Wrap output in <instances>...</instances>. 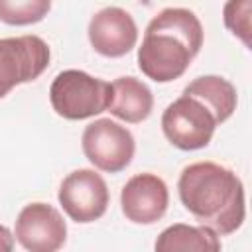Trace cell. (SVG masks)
I'll return each mask as SVG.
<instances>
[{
    "instance_id": "1",
    "label": "cell",
    "mask_w": 252,
    "mask_h": 252,
    "mask_svg": "<svg viewBox=\"0 0 252 252\" xmlns=\"http://www.w3.org/2000/svg\"><path fill=\"white\" fill-rule=\"evenodd\" d=\"M183 207L219 236L238 230L246 217L244 185L240 177L215 161H195L187 165L177 181Z\"/></svg>"
},
{
    "instance_id": "2",
    "label": "cell",
    "mask_w": 252,
    "mask_h": 252,
    "mask_svg": "<svg viewBox=\"0 0 252 252\" xmlns=\"http://www.w3.org/2000/svg\"><path fill=\"white\" fill-rule=\"evenodd\" d=\"M203 47V26L187 8H165L152 18L138 47L140 71L156 83L179 79Z\"/></svg>"
},
{
    "instance_id": "3",
    "label": "cell",
    "mask_w": 252,
    "mask_h": 252,
    "mask_svg": "<svg viewBox=\"0 0 252 252\" xmlns=\"http://www.w3.org/2000/svg\"><path fill=\"white\" fill-rule=\"evenodd\" d=\"M110 94V83L79 69L61 71L49 87L53 110L67 120H85L108 110Z\"/></svg>"
},
{
    "instance_id": "4",
    "label": "cell",
    "mask_w": 252,
    "mask_h": 252,
    "mask_svg": "<svg viewBox=\"0 0 252 252\" xmlns=\"http://www.w3.org/2000/svg\"><path fill=\"white\" fill-rule=\"evenodd\" d=\"M217 120L211 110L193 96L181 94L161 114V130L165 138L183 152H193L209 146Z\"/></svg>"
},
{
    "instance_id": "5",
    "label": "cell",
    "mask_w": 252,
    "mask_h": 252,
    "mask_svg": "<svg viewBox=\"0 0 252 252\" xmlns=\"http://www.w3.org/2000/svg\"><path fill=\"white\" fill-rule=\"evenodd\" d=\"M49 45L39 35L0 39V98L14 87L35 81L49 65Z\"/></svg>"
},
{
    "instance_id": "6",
    "label": "cell",
    "mask_w": 252,
    "mask_h": 252,
    "mask_svg": "<svg viewBox=\"0 0 252 252\" xmlns=\"http://www.w3.org/2000/svg\"><path fill=\"white\" fill-rule=\"evenodd\" d=\"M81 144L87 159L96 169L106 173H118L126 169L136 152L132 132L110 118H98L91 122L83 132Z\"/></svg>"
},
{
    "instance_id": "7",
    "label": "cell",
    "mask_w": 252,
    "mask_h": 252,
    "mask_svg": "<svg viewBox=\"0 0 252 252\" xmlns=\"http://www.w3.org/2000/svg\"><path fill=\"white\" fill-rule=\"evenodd\" d=\"M57 199L71 220L85 224L98 220L106 213L110 193L100 173L83 167L63 179Z\"/></svg>"
},
{
    "instance_id": "8",
    "label": "cell",
    "mask_w": 252,
    "mask_h": 252,
    "mask_svg": "<svg viewBox=\"0 0 252 252\" xmlns=\"http://www.w3.org/2000/svg\"><path fill=\"white\" fill-rule=\"evenodd\" d=\"M16 240L28 252H57L67 240V224L55 207L30 203L16 219Z\"/></svg>"
},
{
    "instance_id": "9",
    "label": "cell",
    "mask_w": 252,
    "mask_h": 252,
    "mask_svg": "<svg viewBox=\"0 0 252 252\" xmlns=\"http://www.w3.org/2000/svg\"><path fill=\"white\" fill-rule=\"evenodd\" d=\"M122 213L136 224L158 222L169 205V191L156 173H138L126 181L120 193Z\"/></svg>"
},
{
    "instance_id": "10",
    "label": "cell",
    "mask_w": 252,
    "mask_h": 252,
    "mask_svg": "<svg viewBox=\"0 0 252 252\" xmlns=\"http://www.w3.org/2000/svg\"><path fill=\"white\" fill-rule=\"evenodd\" d=\"M89 41L104 57H122L136 47L138 28L130 12L118 6L98 10L89 22Z\"/></svg>"
},
{
    "instance_id": "11",
    "label": "cell",
    "mask_w": 252,
    "mask_h": 252,
    "mask_svg": "<svg viewBox=\"0 0 252 252\" xmlns=\"http://www.w3.org/2000/svg\"><path fill=\"white\" fill-rule=\"evenodd\" d=\"M112 94L108 110L112 116L128 122L138 124L146 120L154 108V94L146 83L136 77H118L110 83Z\"/></svg>"
},
{
    "instance_id": "12",
    "label": "cell",
    "mask_w": 252,
    "mask_h": 252,
    "mask_svg": "<svg viewBox=\"0 0 252 252\" xmlns=\"http://www.w3.org/2000/svg\"><path fill=\"white\" fill-rule=\"evenodd\" d=\"M183 94L193 96L201 104H205L215 116L217 124L226 122L234 114L236 104H238V94H236L234 85L219 75L197 77L183 89Z\"/></svg>"
},
{
    "instance_id": "13",
    "label": "cell",
    "mask_w": 252,
    "mask_h": 252,
    "mask_svg": "<svg viewBox=\"0 0 252 252\" xmlns=\"http://www.w3.org/2000/svg\"><path fill=\"white\" fill-rule=\"evenodd\" d=\"M154 252H220V238L207 226L175 222L159 232Z\"/></svg>"
},
{
    "instance_id": "14",
    "label": "cell",
    "mask_w": 252,
    "mask_h": 252,
    "mask_svg": "<svg viewBox=\"0 0 252 252\" xmlns=\"http://www.w3.org/2000/svg\"><path fill=\"white\" fill-rule=\"evenodd\" d=\"M49 10V0H0V22L10 26H30L41 22Z\"/></svg>"
},
{
    "instance_id": "15",
    "label": "cell",
    "mask_w": 252,
    "mask_h": 252,
    "mask_svg": "<svg viewBox=\"0 0 252 252\" xmlns=\"http://www.w3.org/2000/svg\"><path fill=\"white\" fill-rule=\"evenodd\" d=\"M250 12H252V2L250 0H230V2L224 4V10H222L224 26L236 37H240L246 47H252Z\"/></svg>"
},
{
    "instance_id": "16",
    "label": "cell",
    "mask_w": 252,
    "mask_h": 252,
    "mask_svg": "<svg viewBox=\"0 0 252 252\" xmlns=\"http://www.w3.org/2000/svg\"><path fill=\"white\" fill-rule=\"evenodd\" d=\"M0 252H14V234L4 224H0Z\"/></svg>"
}]
</instances>
